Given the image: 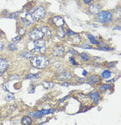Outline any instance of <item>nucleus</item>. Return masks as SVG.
Returning a JSON list of instances; mask_svg holds the SVG:
<instances>
[{
	"label": "nucleus",
	"instance_id": "1",
	"mask_svg": "<svg viewBox=\"0 0 121 125\" xmlns=\"http://www.w3.org/2000/svg\"><path fill=\"white\" fill-rule=\"evenodd\" d=\"M31 64L36 68H44L49 64L47 58L43 55H37L31 58Z\"/></svg>",
	"mask_w": 121,
	"mask_h": 125
},
{
	"label": "nucleus",
	"instance_id": "2",
	"mask_svg": "<svg viewBox=\"0 0 121 125\" xmlns=\"http://www.w3.org/2000/svg\"><path fill=\"white\" fill-rule=\"evenodd\" d=\"M113 16L110 12L109 11H102L100 12L97 15V20L102 23H109L112 20Z\"/></svg>",
	"mask_w": 121,
	"mask_h": 125
},
{
	"label": "nucleus",
	"instance_id": "3",
	"mask_svg": "<svg viewBox=\"0 0 121 125\" xmlns=\"http://www.w3.org/2000/svg\"><path fill=\"white\" fill-rule=\"evenodd\" d=\"M47 48V46L45 44V43L42 41V40H36L34 42V48L33 51L34 52H38V53H43L45 52Z\"/></svg>",
	"mask_w": 121,
	"mask_h": 125
},
{
	"label": "nucleus",
	"instance_id": "4",
	"mask_svg": "<svg viewBox=\"0 0 121 125\" xmlns=\"http://www.w3.org/2000/svg\"><path fill=\"white\" fill-rule=\"evenodd\" d=\"M43 36H44V34H43V33L41 31V30H39V29H36V28L31 30L30 34H29L30 38L34 40L42 39L43 37Z\"/></svg>",
	"mask_w": 121,
	"mask_h": 125
},
{
	"label": "nucleus",
	"instance_id": "5",
	"mask_svg": "<svg viewBox=\"0 0 121 125\" xmlns=\"http://www.w3.org/2000/svg\"><path fill=\"white\" fill-rule=\"evenodd\" d=\"M46 11L43 8L42 6H39L38 8H36L34 12L32 13V16L35 20H40L45 16Z\"/></svg>",
	"mask_w": 121,
	"mask_h": 125
},
{
	"label": "nucleus",
	"instance_id": "6",
	"mask_svg": "<svg viewBox=\"0 0 121 125\" xmlns=\"http://www.w3.org/2000/svg\"><path fill=\"white\" fill-rule=\"evenodd\" d=\"M54 111V110H40V111H38L36 113H30L29 114L33 117L39 118V117H42L43 116H44L45 114H48V113H53Z\"/></svg>",
	"mask_w": 121,
	"mask_h": 125
},
{
	"label": "nucleus",
	"instance_id": "7",
	"mask_svg": "<svg viewBox=\"0 0 121 125\" xmlns=\"http://www.w3.org/2000/svg\"><path fill=\"white\" fill-rule=\"evenodd\" d=\"M8 68H9L8 61L3 59V58H0V76L7 70Z\"/></svg>",
	"mask_w": 121,
	"mask_h": 125
},
{
	"label": "nucleus",
	"instance_id": "8",
	"mask_svg": "<svg viewBox=\"0 0 121 125\" xmlns=\"http://www.w3.org/2000/svg\"><path fill=\"white\" fill-rule=\"evenodd\" d=\"M64 54V48L63 47L61 46H57L54 47L53 49V54L56 57H61Z\"/></svg>",
	"mask_w": 121,
	"mask_h": 125
},
{
	"label": "nucleus",
	"instance_id": "9",
	"mask_svg": "<svg viewBox=\"0 0 121 125\" xmlns=\"http://www.w3.org/2000/svg\"><path fill=\"white\" fill-rule=\"evenodd\" d=\"M53 22L55 24L57 27H61L63 25H64V20L63 18H61L60 16H55L53 18Z\"/></svg>",
	"mask_w": 121,
	"mask_h": 125
},
{
	"label": "nucleus",
	"instance_id": "10",
	"mask_svg": "<svg viewBox=\"0 0 121 125\" xmlns=\"http://www.w3.org/2000/svg\"><path fill=\"white\" fill-rule=\"evenodd\" d=\"M101 7L99 4H93L89 6V12L93 14H97L100 13Z\"/></svg>",
	"mask_w": 121,
	"mask_h": 125
},
{
	"label": "nucleus",
	"instance_id": "11",
	"mask_svg": "<svg viewBox=\"0 0 121 125\" xmlns=\"http://www.w3.org/2000/svg\"><path fill=\"white\" fill-rule=\"evenodd\" d=\"M100 81V78L97 75H92L89 78V82L92 84H96Z\"/></svg>",
	"mask_w": 121,
	"mask_h": 125
},
{
	"label": "nucleus",
	"instance_id": "12",
	"mask_svg": "<svg viewBox=\"0 0 121 125\" xmlns=\"http://www.w3.org/2000/svg\"><path fill=\"white\" fill-rule=\"evenodd\" d=\"M89 96H90V98L92 99V100H93L95 103H97L99 100H100V94H99L97 92H95V93H90Z\"/></svg>",
	"mask_w": 121,
	"mask_h": 125
},
{
	"label": "nucleus",
	"instance_id": "13",
	"mask_svg": "<svg viewBox=\"0 0 121 125\" xmlns=\"http://www.w3.org/2000/svg\"><path fill=\"white\" fill-rule=\"evenodd\" d=\"M41 31L43 33V34H45L47 37H51L52 36V32L47 27H41Z\"/></svg>",
	"mask_w": 121,
	"mask_h": 125
},
{
	"label": "nucleus",
	"instance_id": "14",
	"mask_svg": "<svg viewBox=\"0 0 121 125\" xmlns=\"http://www.w3.org/2000/svg\"><path fill=\"white\" fill-rule=\"evenodd\" d=\"M21 56L26 58V59H29V58H32L34 57V54H33V53L30 52V51H25V52L22 53Z\"/></svg>",
	"mask_w": 121,
	"mask_h": 125
},
{
	"label": "nucleus",
	"instance_id": "15",
	"mask_svg": "<svg viewBox=\"0 0 121 125\" xmlns=\"http://www.w3.org/2000/svg\"><path fill=\"white\" fill-rule=\"evenodd\" d=\"M71 77H72V75L71 73H64V74L61 75L60 78L62 80H68V79H70Z\"/></svg>",
	"mask_w": 121,
	"mask_h": 125
},
{
	"label": "nucleus",
	"instance_id": "16",
	"mask_svg": "<svg viewBox=\"0 0 121 125\" xmlns=\"http://www.w3.org/2000/svg\"><path fill=\"white\" fill-rule=\"evenodd\" d=\"M22 123L23 124H32V120L29 117H24L23 120H22Z\"/></svg>",
	"mask_w": 121,
	"mask_h": 125
},
{
	"label": "nucleus",
	"instance_id": "17",
	"mask_svg": "<svg viewBox=\"0 0 121 125\" xmlns=\"http://www.w3.org/2000/svg\"><path fill=\"white\" fill-rule=\"evenodd\" d=\"M111 74H112V73L109 71L106 70V71H104L102 73V77L103 79H109V78H110Z\"/></svg>",
	"mask_w": 121,
	"mask_h": 125
},
{
	"label": "nucleus",
	"instance_id": "18",
	"mask_svg": "<svg viewBox=\"0 0 121 125\" xmlns=\"http://www.w3.org/2000/svg\"><path fill=\"white\" fill-rule=\"evenodd\" d=\"M57 34L58 36L60 37L61 38H63L64 35H65V32H64V28L61 27H59V29H58V30H57Z\"/></svg>",
	"mask_w": 121,
	"mask_h": 125
},
{
	"label": "nucleus",
	"instance_id": "19",
	"mask_svg": "<svg viewBox=\"0 0 121 125\" xmlns=\"http://www.w3.org/2000/svg\"><path fill=\"white\" fill-rule=\"evenodd\" d=\"M89 39L90 40L91 44H99V41H97L96 37H93V35L89 34Z\"/></svg>",
	"mask_w": 121,
	"mask_h": 125
},
{
	"label": "nucleus",
	"instance_id": "20",
	"mask_svg": "<svg viewBox=\"0 0 121 125\" xmlns=\"http://www.w3.org/2000/svg\"><path fill=\"white\" fill-rule=\"evenodd\" d=\"M8 48L10 51H16L17 50V46H16V43H11L9 44L8 46Z\"/></svg>",
	"mask_w": 121,
	"mask_h": 125
},
{
	"label": "nucleus",
	"instance_id": "21",
	"mask_svg": "<svg viewBox=\"0 0 121 125\" xmlns=\"http://www.w3.org/2000/svg\"><path fill=\"white\" fill-rule=\"evenodd\" d=\"M111 88V86L109 85V84H105V85H102L100 87V89L102 91H105V90H107Z\"/></svg>",
	"mask_w": 121,
	"mask_h": 125
},
{
	"label": "nucleus",
	"instance_id": "22",
	"mask_svg": "<svg viewBox=\"0 0 121 125\" xmlns=\"http://www.w3.org/2000/svg\"><path fill=\"white\" fill-rule=\"evenodd\" d=\"M81 58H82L83 60L87 61L90 60V57L86 53H82V54H81Z\"/></svg>",
	"mask_w": 121,
	"mask_h": 125
},
{
	"label": "nucleus",
	"instance_id": "23",
	"mask_svg": "<svg viewBox=\"0 0 121 125\" xmlns=\"http://www.w3.org/2000/svg\"><path fill=\"white\" fill-rule=\"evenodd\" d=\"M40 77V74H29L27 75V79H37Z\"/></svg>",
	"mask_w": 121,
	"mask_h": 125
},
{
	"label": "nucleus",
	"instance_id": "24",
	"mask_svg": "<svg viewBox=\"0 0 121 125\" xmlns=\"http://www.w3.org/2000/svg\"><path fill=\"white\" fill-rule=\"evenodd\" d=\"M21 20H22V21H23V24L25 26H27V27L30 26L31 23L29 20H27V19H26V18H21Z\"/></svg>",
	"mask_w": 121,
	"mask_h": 125
},
{
	"label": "nucleus",
	"instance_id": "25",
	"mask_svg": "<svg viewBox=\"0 0 121 125\" xmlns=\"http://www.w3.org/2000/svg\"><path fill=\"white\" fill-rule=\"evenodd\" d=\"M6 100L7 101H11V100H14V96L13 94H8L6 96Z\"/></svg>",
	"mask_w": 121,
	"mask_h": 125
},
{
	"label": "nucleus",
	"instance_id": "26",
	"mask_svg": "<svg viewBox=\"0 0 121 125\" xmlns=\"http://www.w3.org/2000/svg\"><path fill=\"white\" fill-rule=\"evenodd\" d=\"M43 86H44L45 89H48V88H50L53 86V84L49 83V82H43Z\"/></svg>",
	"mask_w": 121,
	"mask_h": 125
},
{
	"label": "nucleus",
	"instance_id": "27",
	"mask_svg": "<svg viewBox=\"0 0 121 125\" xmlns=\"http://www.w3.org/2000/svg\"><path fill=\"white\" fill-rule=\"evenodd\" d=\"M17 16H18V13H14L13 14H11V15H9L8 17L11 18V19H15V18H16Z\"/></svg>",
	"mask_w": 121,
	"mask_h": 125
},
{
	"label": "nucleus",
	"instance_id": "28",
	"mask_svg": "<svg viewBox=\"0 0 121 125\" xmlns=\"http://www.w3.org/2000/svg\"><path fill=\"white\" fill-rule=\"evenodd\" d=\"M26 34V29L25 28H21L20 30V34L21 36H23Z\"/></svg>",
	"mask_w": 121,
	"mask_h": 125
},
{
	"label": "nucleus",
	"instance_id": "29",
	"mask_svg": "<svg viewBox=\"0 0 121 125\" xmlns=\"http://www.w3.org/2000/svg\"><path fill=\"white\" fill-rule=\"evenodd\" d=\"M20 40H21V37H16L15 38L13 39V41L14 43H16V42H19Z\"/></svg>",
	"mask_w": 121,
	"mask_h": 125
},
{
	"label": "nucleus",
	"instance_id": "30",
	"mask_svg": "<svg viewBox=\"0 0 121 125\" xmlns=\"http://www.w3.org/2000/svg\"><path fill=\"white\" fill-rule=\"evenodd\" d=\"M75 34H76L75 33L72 32L71 30H68V37H70V36H71V35H75Z\"/></svg>",
	"mask_w": 121,
	"mask_h": 125
},
{
	"label": "nucleus",
	"instance_id": "31",
	"mask_svg": "<svg viewBox=\"0 0 121 125\" xmlns=\"http://www.w3.org/2000/svg\"><path fill=\"white\" fill-rule=\"evenodd\" d=\"M100 49H101V50H103V51H109V50H112V48H109V47H101Z\"/></svg>",
	"mask_w": 121,
	"mask_h": 125
},
{
	"label": "nucleus",
	"instance_id": "32",
	"mask_svg": "<svg viewBox=\"0 0 121 125\" xmlns=\"http://www.w3.org/2000/svg\"><path fill=\"white\" fill-rule=\"evenodd\" d=\"M82 47H84V48H91V47L88 44H86V43H85V44H83V45H82Z\"/></svg>",
	"mask_w": 121,
	"mask_h": 125
},
{
	"label": "nucleus",
	"instance_id": "33",
	"mask_svg": "<svg viewBox=\"0 0 121 125\" xmlns=\"http://www.w3.org/2000/svg\"><path fill=\"white\" fill-rule=\"evenodd\" d=\"M70 61H71V63H72L73 65H78V64L76 63V61H75V59H74L73 58H70Z\"/></svg>",
	"mask_w": 121,
	"mask_h": 125
},
{
	"label": "nucleus",
	"instance_id": "34",
	"mask_svg": "<svg viewBox=\"0 0 121 125\" xmlns=\"http://www.w3.org/2000/svg\"><path fill=\"white\" fill-rule=\"evenodd\" d=\"M4 48V44L3 43H0V51H2Z\"/></svg>",
	"mask_w": 121,
	"mask_h": 125
},
{
	"label": "nucleus",
	"instance_id": "35",
	"mask_svg": "<svg viewBox=\"0 0 121 125\" xmlns=\"http://www.w3.org/2000/svg\"><path fill=\"white\" fill-rule=\"evenodd\" d=\"M83 1L85 2V3H86V4H89V3L93 2V0H83Z\"/></svg>",
	"mask_w": 121,
	"mask_h": 125
},
{
	"label": "nucleus",
	"instance_id": "36",
	"mask_svg": "<svg viewBox=\"0 0 121 125\" xmlns=\"http://www.w3.org/2000/svg\"><path fill=\"white\" fill-rule=\"evenodd\" d=\"M82 74H83V75H84V76H85V75H87V72H86L85 70H84V71H83V73H82Z\"/></svg>",
	"mask_w": 121,
	"mask_h": 125
},
{
	"label": "nucleus",
	"instance_id": "37",
	"mask_svg": "<svg viewBox=\"0 0 121 125\" xmlns=\"http://www.w3.org/2000/svg\"><path fill=\"white\" fill-rule=\"evenodd\" d=\"M120 27H116L113 28V30H120Z\"/></svg>",
	"mask_w": 121,
	"mask_h": 125
},
{
	"label": "nucleus",
	"instance_id": "38",
	"mask_svg": "<svg viewBox=\"0 0 121 125\" xmlns=\"http://www.w3.org/2000/svg\"><path fill=\"white\" fill-rule=\"evenodd\" d=\"M0 37H1V34H0Z\"/></svg>",
	"mask_w": 121,
	"mask_h": 125
}]
</instances>
